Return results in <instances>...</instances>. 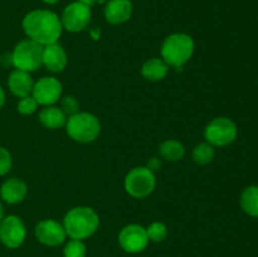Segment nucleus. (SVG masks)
<instances>
[{
	"label": "nucleus",
	"mask_w": 258,
	"mask_h": 257,
	"mask_svg": "<svg viewBox=\"0 0 258 257\" xmlns=\"http://www.w3.org/2000/svg\"><path fill=\"white\" fill-rule=\"evenodd\" d=\"M22 25L25 34L43 47L57 43L63 29L60 18L55 13L44 9L28 13L23 19Z\"/></svg>",
	"instance_id": "f257e3e1"
},
{
	"label": "nucleus",
	"mask_w": 258,
	"mask_h": 257,
	"mask_svg": "<svg viewBox=\"0 0 258 257\" xmlns=\"http://www.w3.org/2000/svg\"><path fill=\"white\" fill-rule=\"evenodd\" d=\"M100 219L90 207H76L64 217V231L72 239H85L92 236L98 228Z\"/></svg>",
	"instance_id": "f03ea898"
},
{
	"label": "nucleus",
	"mask_w": 258,
	"mask_h": 257,
	"mask_svg": "<svg viewBox=\"0 0 258 257\" xmlns=\"http://www.w3.org/2000/svg\"><path fill=\"white\" fill-rule=\"evenodd\" d=\"M194 53V42L191 37L184 33L171 34L161 45V55L168 65L180 67L188 62Z\"/></svg>",
	"instance_id": "7ed1b4c3"
},
{
	"label": "nucleus",
	"mask_w": 258,
	"mask_h": 257,
	"mask_svg": "<svg viewBox=\"0 0 258 257\" xmlns=\"http://www.w3.org/2000/svg\"><path fill=\"white\" fill-rule=\"evenodd\" d=\"M67 134L78 143H91L98 136L101 123L96 116L88 112H77L66 122Z\"/></svg>",
	"instance_id": "20e7f679"
},
{
	"label": "nucleus",
	"mask_w": 258,
	"mask_h": 257,
	"mask_svg": "<svg viewBox=\"0 0 258 257\" xmlns=\"http://www.w3.org/2000/svg\"><path fill=\"white\" fill-rule=\"evenodd\" d=\"M43 45L32 39L18 43L12 53L13 66L17 70L33 72L43 65Z\"/></svg>",
	"instance_id": "39448f33"
},
{
	"label": "nucleus",
	"mask_w": 258,
	"mask_h": 257,
	"mask_svg": "<svg viewBox=\"0 0 258 257\" xmlns=\"http://www.w3.org/2000/svg\"><path fill=\"white\" fill-rule=\"evenodd\" d=\"M156 179L148 166H139L128 171L125 178V189L134 198H145L155 189Z\"/></svg>",
	"instance_id": "423d86ee"
},
{
	"label": "nucleus",
	"mask_w": 258,
	"mask_h": 257,
	"mask_svg": "<svg viewBox=\"0 0 258 257\" xmlns=\"http://www.w3.org/2000/svg\"><path fill=\"white\" fill-rule=\"evenodd\" d=\"M237 126L231 118L217 117L206 127L204 136L212 146H226L237 138Z\"/></svg>",
	"instance_id": "0eeeda50"
},
{
	"label": "nucleus",
	"mask_w": 258,
	"mask_h": 257,
	"mask_svg": "<svg viewBox=\"0 0 258 257\" xmlns=\"http://www.w3.org/2000/svg\"><path fill=\"white\" fill-rule=\"evenodd\" d=\"M91 8L80 2H73L63 10L60 23L68 32L78 33L85 29L91 20Z\"/></svg>",
	"instance_id": "6e6552de"
},
{
	"label": "nucleus",
	"mask_w": 258,
	"mask_h": 257,
	"mask_svg": "<svg viewBox=\"0 0 258 257\" xmlns=\"http://www.w3.org/2000/svg\"><path fill=\"white\" fill-rule=\"evenodd\" d=\"M27 231L22 219L17 216H8L0 223V241L8 248H18L24 242Z\"/></svg>",
	"instance_id": "1a4fd4ad"
},
{
	"label": "nucleus",
	"mask_w": 258,
	"mask_h": 257,
	"mask_svg": "<svg viewBox=\"0 0 258 257\" xmlns=\"http://www.w3.org/2000/svg\"><path fill=\"white\" fill-rule=\"evenodd\" d=\"M118 242L126 252L138 253L146 248L149 237L146 229L139 224H128L121 229L118 234Z\"/></svg>",
	"instance_id": "9d476101"
},
{
	"label": "nucleus",
	"mask_w": 258,
	"mask_h": 257,
	"mask_svg": "<svg viewBox=\"0 0 258 257\" xmlns=\"http://www.w3.org/2000/svg\"><path fill=\"white\" fill-rule=\"evenodd\" d=\"M33 98L38 105L52 106L62 95V85L54 77H43L33 86Z\"/></svg>",
	"instance_id": "9b49d317"
},
{
	"label": "nucleus",
	"mask_w": 258,
	"mask_h": 257,
	"mask_svg": "<svg viewBox=\"0 0 258 257\" xmlns=\"http://www.w3.org/2000/svg\"><path fill=\"white\" fill-rule=\"evenodd\" d=\"M35 236L47 246H58L64 242L66 233L64 227L53 219H45V221L39 222L35 227Z\"/></svg>",
	"instance_id": "f8f14e48"
},
{
	"label": "nucleus",
	"mask_w": 258,
	"mask_h": 257,
	"mask_svg": "<svg viewBox=\"0 0 258 257\" xmlns=\"http://www.w3.org/2000/svg\"><path fill=\"white\" fill-rule=\"evenodd\" d=\"M131 0H107L105 5V18L113 25L127 22L133 15Z\"/></svg>",
	"instance_id": "ddd939ff"
},
{
	"label": "nucleus",
	"mask_w": 258,
	"mask_h": 257,
	"mask_svg": "<svg viewBox=\"0 0 258 257\" xmlns=\"http://www.w3.org/2000/svg\"><path fill=\"white\" fill-rule=\"evenodd\" d=\"M68 62L64 49L57 43L44 45L43 48V65L50 72H62Z\"/></svg>",
	"instance_id": "4468645a"
},
{
	"label": "nucleus",
	"mask_w": 258,
	"mask_h": 257,
	"mask_svg": "<svg viewBox=\"0 0 258 257\" xmlns=\"http://www.w3.org/2000/svg\"><path fill=\"white\" fill-rule=\"evenodd\" d=\"M8 86H9V90L13 95L23 98L30 95L34 82H33V78L29 75V72L14 70L8 78Z\"/></svg>",
	"instance_id": "2eb2a0df"
},
{
	"label": "nucleus",
	"mask_w": 258,
	"mask_h": 257,
	"mask_svg": "<svg viewBox=\"0 0 258 257\" xmlns=\"http://www.w3.org/2000/svg\"><path fill=\"white\" fill-rule=\"evenodd\" d=\"M27 184L18 178H10L3 183L0 188V196L7 203L15 204L22 202L27 196Z\"/></svg>",
	"instance_id": "dca6fc26"
},
{
	"label": "nucleus",
	"mask_w": 258,
	"mask_h": 257,
	"mask_svg": "<svg viewBox=\"0 0 258 257\" xmlns=\"http://www.w3.org/2000/svg\"><path fill=\"white\" fill-rule=\"evenodd\" d=\"M39 120L47 128H59L67 122V115L55 106H45L39 113Z\"/></svg>",
	"instance_id": "f3484780"
},
{
	"label": "nucleus",
	"mask_w": 258,
	"mask_h": 257,
	"mask_svg": "<svg viewBox=\"0 0 258 257\" xmlns=\"http://www.w3.org/2000/svg\"><path fill=\"white\" fill-rule=\"evenodd\" d=\"M168 63L165 60L153 58V59H149L144 63L141 73L149 81H160L168 75Z\"/></svg>",
	"instance_id": "a211bd4d"
},
{
	"label": "nucleus",
	"mask_w": 258,
	"mask_h": 257,
	"mask_svg": "<svg viewBox=\"0 0 258 257\" xmlns=\"http://www.w3.org/2000/svg\"><path fill=\"white\" fill-rule=\"evenodd\" d=\"M239 203L248 216L258 217V185L247 186L242 191Z\"/></svg>",
	"instance_id": "6ab92c4d"
},
{
	"label": "nucleus",
	"mask_w": 258,
	"mask_h": 257,
	"mask_svg": "<svg viewBox=\"0 0 258 257\" xmlns=\"http://www.w3.org/2000/svg\"><path fill=\"white\" fill-rule=\"evenodd\" d=\"M159 151H160L161 156L169 161L180 160V159L184 156V154H185V149H184V146L176 140L164 141V143L160 145Z\"/></svg>",
	"instance_id": "aec40b11"
},
{
	"label": "nucleus",
	"mask_w": 258,
	"mask_h": 257,
	"mask_svg": "<svg viewBox=\"0 0 258 257\" xmlns=\"http://www.w3.org/2000/svg\"><path fill=\"white\" fill-rule=\"evenodd\" d=\"M214 158V149L211 144L203 143L199 144L193 150V159L197 164L206 165L209 164Z\"/></svg>",
	"instance_id": "412c9836"
},
{
	"label": "nucleus",
	"mask_w": 258,
	"mask_h": 257,
	"mask_svg": "<svg viewBox=\"0 0 258 257\" xmlns=\"http://www.w3.org/2000/svg\"><path fill=\"white\" fill-rule=\"evenodd\" d=\"M146 233H148L149 239L154 242H161L166 238L168 236V228L164 223L161 222H154L153 224L149 226V228L146 229Z\"/></svg>",
	"instance_id": "4be33fe9"
},
{
	"label": "nucleus",
	"mask_w": 258,
	"mask_h": 257,
	"mask_svg": "<svg viewBox=\"0 0 258 257\" xmlns=\"http://www.w3.org/2000/svg\"><path fill=\"white\" fill-rule=\"evenodd\" d=\"M64 257H85L86 246L81 239H72L64 247Z\"/></svg>",
	"instance_id": "5701e85b"
},
{
	"label": "nucleus",
	"mask_w": 258,
	"mask_h": 257,
	"mask_svg": "<svg viewBox=\"0 0 258 257\" xmlns=\"http://www.w3.org/2000/svg\"><path fill=\"white\" fill-rule=\"evenodd\" d=\"M37 101L33 98V96H27V97L20 98L19 103H18V111H19L22 115H30V113L34 112L37 110Z\"/></svg>",
	"instance_id": "b1692460"
},
{
	"label": "nucleus",
	"mask_w": 258,
	"mask_h": 257,
	"mask_svg": "<svg viewBox=\"0 0 258 257\" xmlns=\"http://www.w3.org/2000/svg\"><path fill=\"white\" fill-rule=\"evenodd\" d=\"M13 165V159L9 151L0 146V175H5L10 171Z\"/></svg>",
	"instance_id": "393cba45"
},
{
	"label": "nucleus",
	"mask_w": 258,
	"mask_h": 257,
	"mask_svg": "<svg viewBox=\"0 0 258 257\" xmlns=\"http://www.w3.org/2000/svg\"><path fill=\"white\" fill-rule=\"evenodd\" d=\"M78 107H80V105H78L77 100H76L73 96H67V97L63 98L62 105H60V110H62L66 115H70V116L77 113Z\"/></svg>",
	"instance_id": "a878e982"
},
{
	"label": "nucleus",
	"mask_w": 258,
	"mask_h": 257,
	"mask_svg": "<svg viewBox=\"0 0 258 257\" xmlns=\"http://www.w3.org/2000/svg\"><path fill=\"white\" fill-rule=\"evenodd\" d=\"M0 60H2V63L5 66V67H8V66H13L12 53H5V54H3L2 58H0Z\"/></svg>",
	"instance_id": "bb28decb"
},
{
	"label": "nucleus",
	"mask_w": 258,
	"mask_h": 257,
	"mask_svg": "<svg viewBox=\"0 0 258 257\" xmlns=\"http://www.w3.org/2000/svg\"><path fill=\"white\" fill-rule=\"evenodd\" d=\"M77 2L82 3V4L87 5V7H92V5H95L96 3H97V0H77Z\"/></svg>",
	"instance_id": "cd10ccee"
},
{
	"label": "nucleus",
	"mask_w": 258,
	"mask_h": 257,
	"mask_svg": "<svg viewBox=\"0 0 258 257\" xmlns=\"http://www.w3.org/2000/svg\"><path fill=\"white\" fill-rule=\"evenodd\" d=\"M4 102H5V92H4V90L2 88V86H0V108L3 107Z\"/></svg>",
	"instance_id": "c85d7f7f"
},
{
	"label": "nucleus",
	"mask_w": 258,
	"mask_h": 257,
	"mask_svg": "<svg viewBox=\"0 0 258 257\" xmlns=\"http://www.w3.org/2000/svg\"><path fill=\"white\" fill-rule=\"evenodd\" d=\"M42 2L45 3V4H48V5H54V4H57L59 0H42Z\"/></svg>",
	"instance_id": "c756f323"
},
{
	"label": "nucleus",
	"mask_w": 258,
	"mask_h": 257,
	"mask_svg": "<svg viewBox=\"0 0 258 257\" xmlns=\"http://www.w3.org/2000/svg\"><path fill=\"white\" fill-rule=\"evenodd\" d=\"M3 219H4V208H3V204L0 203V223H2Z\"/></svg>",
	"instance_id": "7c9ffc66"
},
{
	"label": "nucleus",
	"mask_w": 258,
	"mask_h": 257,
	"mask_svg": "<svg viewBox=\"0 0 258 257\" xmlns=\"http://www.w3.org/2000/svg\"><path fill=\"white\" fill-rule=\"evenodd\" d=\"M98 4H105V3H107V0H97Z\"/></svg>",
	"instance_id": "2f4dec72"
}]
</instances>
